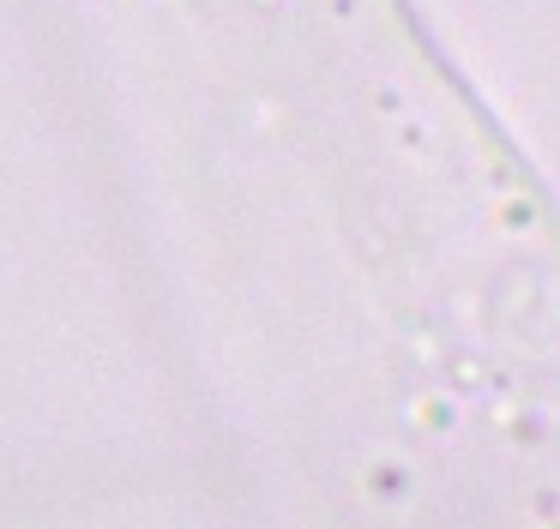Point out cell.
Instances as JSON below:
<instances>
[{"mask_svg":"<svg viewBox=\"0 0 560 529\" xmlns=\"http://www.w3.org/2000/svg\"><path fill=\"white\" fill-rule=\"evenodd\" d=\"M247 108L307 529H560V204L416 0H187Z\"/></svg>","mask_w":560,"mask_h":529,"instance_id":"1","label":"cell"}]
</instances>
